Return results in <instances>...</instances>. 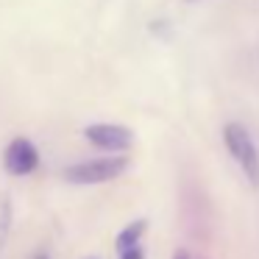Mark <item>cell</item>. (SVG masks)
Segmentation results:
<instances>
[{
    "label": "cell",
    "mask_w": 259,
    "mask_h": 259,
    "mask_svg": "<svg viewBox=\"0 0 259 259\" xmlns=\"http://www.w3.org/2000/svg\"><path fill=\"white\" fill-rule=\"evenodd\" d=\"M223 145L229 151V156L240 164V170L245 173L248 184L259 187V148L253 142L251 131L242 123H226L223 125Z\"/></svg>",
    "instance_id": "6da1fadb"
},
{
    "label": "cell",
    "mask_w": 259,
    "mask_h": 259,
    "mask_svg": "<svg viewBox=\"0 0 259 259\" xmlns=\"http://www.w3.org/2000/svg\"><path fill=\"white\" fill-rule=\"evenodd\" d=\"M128 167V156H101V159H87L78 164L64 167V179L70 184H106L112 179H120Z\"/></svg>",
    "instance_id": "7a4b0ae2"
},
{
    "label": "cell",
    "mask_w": 259,
    "mask_h": 259,
    "mask_svg": "<svg viewBox=\"0 0 259 259\" xmlns=\"http://www.w3.org/2000/svg\"><path fill=\"white\" fill-rule=\"evenodd\" d=\"M84 137L90 145L101 148V151H112V153H125L134 145V131L120 123H92L84 128Z\"/></svg>",
    "instance_id": "3957f363"
},
{
    "label": "cell",
    "mask_w": 259,
    "mask_h": 259,
    "mask_svg": "<svg viewBox=\"0 0 259 259\" xmlns=\"http://www.w3.org/2000/svg\"><path fill=\"white\" fill-rule=\"evenodd\" d=\"M3 167L9 176H31L39 167V148L25 137H14L3 151Z\"/></svg>",
    "instance_id": "277c9868"
},
{
    "label": "cell",
    "mask_w": 259,
    "mask_h": 259,
    "mask_svg": "<svg viewBox=\"0 0 259 259\" xmlns=\"http://www.w3.org/2000/svg\"><path fill=\"white\" fill-rule=\"evenodd\" d=\"M145 231H148V223H145V220H134V223H128V226H125V229L117 234V253L128 251V248H140Z\"/></svg>",
    "instance_id": "5b68a950"
},
{
    "label": "cell",
    "mask_w": 259,
    "mask_h": 259,
    "mask_svg": "<svg viewBox=\"0 0 259 259\" xmlns=\"http://www.w3.org/2000/svg\"><path fill=\"white\" fill-rule=\"evenodd\" d=\"M9 229H12V203L0 201V251H3V245H6Z\"/></svg>",
    "instance_id": "8992f818"
},
{
    "label": "cell",
    "mask_w": 259,
    "mask_h": 259,
    "mask_svg": "<svg viewBox=\"0 0 259 259\" xmlns=\"http://www.w3.org/2000/svg\"><path fill=\"white\" fill-rule=\"evenodd\" d=\"M117 259H145V251H142V245L140 248H128V251L117 253Z\"/></svg>",
    "instance_id": "52a82bcc"
},
{
    "label": "cell",
    "mask_w": 259,
    "mask_h": 259,
    "mask_svg": "<svg viewBox=\"0 0 259 259\" xmlns=\"http://www.w3.org/2000/svg\"><path fill=\"white\" fill-rule=\"evenodd\" d=\"M173 259H192V256H190V253L184 251V248H179V251L173 253Z\"/></svg>",
    "instance_id": "ba28073f"
},
{
    "label": "cell",
    "mask_w": 259,
    "mask_h": 259,
    "mask_svg": "<svg viewBox=\"0 0 259 259\" xmlns=\"http://www.w3.org/2000/svg\"><path fill=\"white\" fill-rule=\"evenodd\" d=\"M31 259H51V256H48V253H34Z\"/></svg>",
    "instance_id": "9c48e42d"
},
{
    "label": "cell",
    "mask_w": 259,
    "mask_h": 259,
    "mask_svg": "<svg viewBox=\"0 0 259 259\" xmlns=\"http://www.w3.org/2000/svg\"><path fill=\"white\" fill-rule=\"evenodd\" d=\"M187 3H201V0H187Z\"/></svg>",
    "instance_id": "30bf717a"
},
{
    "label": "cell",
    "mask_w": 259,
    "mask_h": 259,
    "mask_svg": "<svg viewBox=\"0 0 259 259\" xmlns=\"http://www.w3.org/2000/svg\"><path fill=\"white\" fill-rule=\"evenodd\" d=\"M90 259H92V256H90Z\"/></svg>",
    "instance_id": "8fae6325"
}]
</instances>
